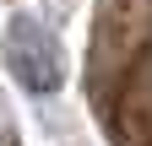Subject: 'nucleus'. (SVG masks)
<instances>
[{
    "mask_svg": "<svg viewBox=\"0 0 152 146\" xmlns=\"http://www.w3.org/2000/svg\"><path fill=\"white\" fill-rule=\"evenodd\" d=\"M6 65H11V76L22 81L33 98L60 92V81H65L60 38H54L38 16H27V11H16L11 22H6Z\"/></svg>",
    "mask_w": 152,
    "mask_h": 146,
    "instance_id": "f257e3e1",
    "label": "nucleus"
}]
</instances>
